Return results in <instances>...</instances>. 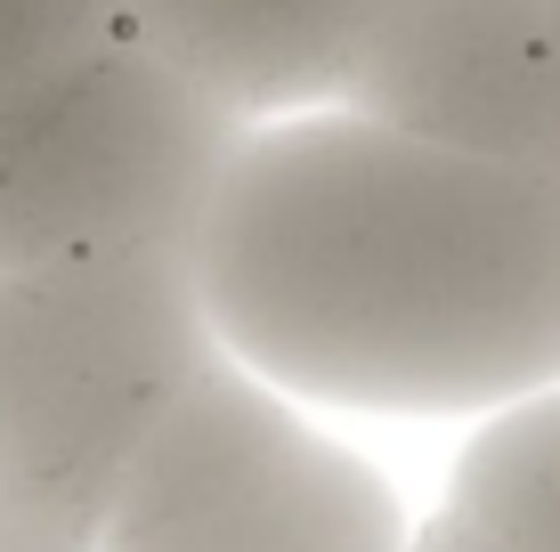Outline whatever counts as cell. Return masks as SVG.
<instances>
[{
	"label": "cell",
	"instance_id": "cell-4",
	"mask_svg": "<svg viewBox=\"0 0 560 552\" xmlns=\"http://www.w3.org/2000/svg\"><path fill=\"white\" fill-rule=\"evenodd\" d=\"M98 552H407V520L374 463L220 357L130 455Z\"/></svg>",
	"mask_w": 560,
	"mask_h": 552
},
{
	"label": "cell",
	"instance_id": "cell-7",
	"mask_svg": "<svg viewBox=\"0 0 560 552\" xmlns=\"http://www.w3.org/2000/svg\"><path fill=\"white\" fill-rule=\"evenodd\" d=\"M407 552H560V383L495 407Z\"/></svg>",
	"mask_w": 560,
	"mask_h": 552
},
{
	"label": "cell",
	"instance_id": "cell-3",
	"mask_svg": "<svg viewBox=\"0 0 560 552\" xmlns=\"http://www.w3.org/2000/svg\"><path fill=\"white\" fill-rule=\"evenodd\" d=\"M220 357L196 252L0 269V471L106 520L147 431Z\"/></svg>",
	"mask_w": 560,
	"mask_h": 552
},
{
	"label": "cell",
	"instance_id": "cell-6",
	"mask_svg": "<svg viewBox=\"0 0 560 552\" xmlns=\"http://www.w3.org/2000/svg\"><path fill=\"white\" fill-rule=\"evenodd\" d=\"M122 16L236 106H334L365 0H122Z\"/></svg>",
	"mask_w": 560,
	"mask_h": 552
},
{
	"label": "cell",
	"instance_id": "cell-5",
	"mask_svg": "<svg viewBox=\"0 0 560 552\" xmlns=\"http://www.w3.org/2000/svg\"><path fill=\"white\" fill-rule=\"evenodd\" d=\"M334 106L439 146L560 171L552 0H365Z\"/></svg>",
	"mask_w": 560,
	"mask_h": 552
},
{
	"label": "cell",
	"instance_id": "cell-1",
	"mask_svg": "<svg viewBox=\"0 0 560 552\" xmlns=\"http://www.w3.org/2000/svg\"><path fill=\"white\" fill-rule=\"evenodd\" d=\"M228 357L374 414L560 383V171L365 114L253 122L196 244Z\"/></svg>",
	"mask_w": 560,
	"mask_h": 552
},
{
	"label": "cell",
	"instance_id": "cell-2",
	"mask_svg": "<svg viewBox=\"0 0 560 552\" xmlns=\"http://www.w3.org/2000/svg\"><path fill=\"white\" fill-rule=\"evenodd\" d=\"M253 122L130 16L98 25L0 98V269L196 252Z\"/></svg>",
	"mask_w": 560,
	"mask_h": 552
},
{
	"label": "cell",
	"instance_id": "cell-8",
	"mask_svg": "<svg viewBox=\"0 0 560 552\" xmlns=\"http://www.w3.org/2000/svg\"><path fill=\"white\" fill-rule=\"evenodd\" d=\"M122 16V0H0V98Z\"/></svg>",
	"mask_w": 560,
	"mask_h": 552
},
{
	"label": "cell",
	"instance_id": "cell-9",
	"mask_svg": "<svg viewBox=\"0 0 560 552\" xmlns=\"http://www.w3.org/2000/svg\"><path fill=\"white\" fill-rule=\"evenodd\" d=\"M0 552H98V512L0 471Z\"/></svg>",
	"mask_w": 560,
	"mask_h": 552
},
{
	"label": "cell",
	"instance_id": "cell-10",
	"mask_svg": "<svg viewBox=\"0 0 560 552\" xmlns=\"http://www.w3.org/2000/svg\"><path fill=\"white\" fill-rule=\"evenodd\" d=\"M552 42H560V0H552Z\"/></svg>",
	"mask_w": 560,
	"mask_h": 552
}]
</instances>
